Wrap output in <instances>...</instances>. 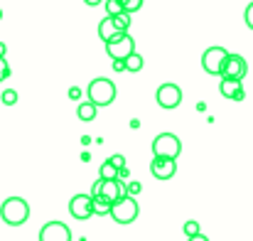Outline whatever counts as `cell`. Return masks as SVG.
Listing matches in <instances>:
<instances>
[{
	"label": "cell",
	"mask_w": 253,
	"mask_h": 241,
	"mask_svg": "<svg viewBox=\"0 0 253 241\" xmlns=\"http://www.w3.org/2000/svg\"><path fill=\"white\" fill-rule=\"evenodd\" d=\"M140 192H143V185H140V182H128V185H126V194H128V197H135V194H140Z\"/></svg>",
	"instance_id": "cell-24"
},
{
	"label": "cell",
	"mask_w": 253,
	"mask_h": 241,
	"mask_svg": "<svg viewBox=\"0 0 253 241\" xmlns=\"http://www.w3.org/2000/svg\"><path fill=\"white\" fill-rule=\"evenodd\" d=\"M10 77V64L5 62V57H0V81H5Z\"/></svg>",
	"instance_id": "cell-26"
},
{
	"label": "cell",
	"mask_w": 253,
	"mask_h": 241,
	"mask_svg": "<svg viewBox=\"0 0 253 241\" xmlns=\"http://www.w3.org/2000/svg\"><path fill=\"white\" fill-rule=\"evenodd\" d=\"M0 101H2L5 106H15V103H17V91H15V89L0 91Z\"/></svg>",
	"instance_id": "cell-20"
},
{
	"label": "cell",
	"mask_w": 253,
	"mask_h": 241,
	"mask_svg": "<svg viewBox=\"0 0 253 241\" xmlns=\"http://www.w3.org/2000/svg\"><path fill=\"white\" fill-rule=\"evenodd\" d=\"M0 219L7 227H22L30 219V204L22 197H7L0 204Z\"/></svg>",
	"instance_id": "cell-2"
},
{
	"label": "cell",
	"mask_w": 253,
	"mask_h": 241,
	"mask_svg": "<svg viewBox=\"0 0 253 241\" xmlns=\"http://www.w3.org/2000/svg\"><path fill=\"white\" fill-rule=\"evenodd\" d=\"M40 241H72V229L64 222H47L40 229Z\"/></svg>",
	"instance_id": "cell-9"
},
{
	"label": "cell",
	"mask_w": 253,
	"mask_h": 241,
	"mask_svg": "<svg viewBox=\"0 0 253 241\" xmlns=\"http://www.w3.org/2000/svg\"><path fill=\"white\" fill-rule=\"evenodd\" d=\"M150 172L155 180H172L177 172V160H168V158H153L150 162Z\"/></svg>",
	"instance_id": "cell-12"
},
{
	"label": "cell",
	"mask_w": 253,
	"mask_h": 241,
	"mask_svg": "<svg viewBox=\"0 0 253 241\" xmlns=\"http://www.w3.org/2000/svg\"><path fill=\"white\" fill-rule=\"evenodd\" d=\"M111 219L116 222V224H121V227H126V224H133L135 219H138V214H140V207H138V202H135V197H128V194H123L118 202H113L111 204Z\"/></svg>",
	"instance_id": "cell-3"
},
{
	"label": "cell",
	"mask_w": 253,
	"mask_h": 241,
	"mask_svg": "<svg viewBox=\"0 0 253 241\" xmlns=\"http://www.w3.org/2000/svg\"><path fill=\"white\" fill-rule=\"evenodd\" d=\"M108 162H111V165H113L116 170H121V167H126V158H123L121 153H116V155H111V158H108Z\"/></svg>",
	"instance_id": "cell-25"
},
{
	"label": "cell",
	"mask_w": 253,
	"mask_h": 241,
	"mask_svg": "<svg viewBox=\"0 0 253 241\" xmlns=\"http://www.w3.org/2000/svg\"><path fill=\"white\" fill-rule=\"evenodd\" d=\"M126 177H130V170H128V167H121V170H118V180L123 182Z\"/></svg>",
	"instance_id": "cell-29"
},
{
	"label": "cell",
	"mask_w": 253,
	"mask_h": 241,
	"mask_svg": "<svg viewBox=\"0 0 253 241\" xmlns=\"http://www.w3.org/2000/svg\"><path fill=\"white\" fill-rule=\"evenodd\" d=\"M103 5H106V15H118V12H123V5H121V0H103Z\"/></svg>",
	"instance_id": "cell-21"
},
{
	"label": "cell",
	"mask_w": 253,
	"mask_h": 241,
	"mask_svg": "<svg viewBox=\"0 0 253 241\" xmlns=\"http://www.w3.org/2000/svg\"><path fill=\"white\" fill-rule=\"evenodd\" d=\"M86 101H91L96 108L101 106H111L116 101V84L106 77H96L88 81L86 86Z\"/></svg>",
	"instance_id": "cell-1"
},
{
	"label": "cell",
	"mask_w": 253,
	"mask_h": 241,
	"mask_svg": "<svg viewBox=\"0 0 253 241\" xmlns=\"http://www.w3.org/2000/svg\"><path fill=\"white\" fill-rule=\"evenodd\" d=\"M69 214L74 219H79V222L91 219L93 217V212H91V194H74L69 199Z\"/></svg>",
	"instance_id": "cell-10"
},
{
	"label": "cell",
	"mask_w": 253,
	"mask_h": 241,
	"mask_svg": "<svg viewBox=\"0 0 253 241\" xmlns=\"http://www.w3.org/2000/svg\"><path fill=\"white\" fill-rule=\"evenodd\" d=\"M246 72H249V64H246V59L241 57V54H226V59H224V67H221V79H236L241 81L246 77Z\"/></svg>",
	"instance_id": "cell-8"
},
{
	"label": "cell",
	"mask_w": 253,
	"mask_h": 241,
	"mask_svg": "<svg viewBox=\"0 0 253 241\" xmlns=\"http://www.w3.org/2000/svg\"><path fill=\"white\" fill-rule=\"evenodd\" d=\"M98 194L113 204V202H118V199L126 194V182H121V180H101Z\"/></svg>",
	"instance_id": "cell-11"
},
{
	"label": "cell",
	"mask_w": 253,
	"mask_h": 241,
	"mask_svg": "<svg viewBox=\"0 0 253 241\" xmlns=\"http://www.w3.org/2000/svg\"><path fill=\"white\" fill-rule=\"evenodd\" d=\"M79 96H82V89H79V86H72V89H69V98H74V101H77Z\"/></svg>",
	"instance_id": "cell-28"
},
{
	"label": "cell",
	"mask_w": 253,
	"mask_h": 241,
	"mask_svg": "<svg viewBox=\"0 0 253 241\" xmlns=\"http://www.w3.org/2000/svg\"><path fill=\"white\" fill-rule=\"evenodd\" d=\"M182 232L187 234V239H189V237H194V234H199V222H197V219H189V222H184Z\"/></svg>",
	"instance_id": "cell-23"
},
{
	"label": "cell",
	"mask_w": 253,
	"mask_h": 241,
	"mask_svg": "<svg viewBox=\"0 0 253 241\" xmlns=\"http://www.w3.org/2000/svg\"><path fill=\"white\" fill-rule=\"evenodd\" d=\"M121 5H123V12L133 15V12H138L143 7V0H121Z\"/></svg>",
	"instance_id": "cell-22"
},
{
	"label": "cell",
	"mask_w": 253,
	"mask_h": 241,
	"mask_svg": "<svg viewBox=\"0 0 253 241\" xmlns=\"http://www.w3.org/2000/svg\"><path fill=\"white\" fill-rule=\"evenodd\" d=\"M123 62H126V72H133V74H135V72H140V69H143V64H145V62H143V57H140L138 52H133V54H130V57H126Z\"/></svg>",
	"instance_id": "cell-17"
},
{
	"label": "cell",
	"mask_w": 253,
	"mask_h": 241,
	"mask_svg": "<svg viewBox=\"0 0 253 241\" xmlns=\"http://www.w3.org/2000/svg\"><path fill=\"white\" fill-rule=\"evenodd\" d=\"M0 17H2V10H0Z\"/></svg>",
	"instance_id": "cell-34"
},
{
	"label": "cell",
	"mask_w": 253,
	"mask_h": 241,
	"mask_svg": "<svg viewBox=\"0 0 253 241\" xmlns=\"http://www.w3.org/2000/svg\"><path fill=\"white\" fill-rule=\"evenodd\" d=\"M251 5H253V2H251Z\"/></svg>",
	"instance_id": "cell-35"
},
{
	"label": "cell",
	"mask_w": 253,
	"mask_h": 241,
	"mask_svg": "<svg viewBox=\"0 0 253 241\" xmlns=\"http://www.w3.org/2000/svg\"><path fill=\"white\" fill-rule=\"evenodd\" d=\"M98 180H118V170L106 160L101 167H98Z\"/></svg>",
	"instance_id": "cell-19"
},
{
	"label": "cell",
	"mask_w": 253,
	"mask_h": 241,
	"mask_svg": "<svg viewBox=\"0 0 253 241\" xmlns=\"http://www.w3.org/2000/svg\"><path fill=\"white\" fill-rule=\"evenodd\" d=\"M244 20H246L249 30H253V5H249V7H246V12H244Z\"/></svg>",
	"instance_id": "cell-27"
},
{
	"label": "cell",
	"mask_w": 253,
	"mask_h": 241,
	"mask_svg": "<svg viewBox=\"0 0 253 241\" xmlns=\"http://www.w3.org/2000/svg\"><path fill=\"white\" fill-rule=\"evenodd\" d=\"M111 20H113V25H116L118 32H128V30H130V15H128V12H118V15H113Z\"/></svg>",
	"instance_id": "cell-18"
},
{
	"label": "cell",
	"mask_w": 253,
	"mask_h": 241,
	"mask_svg": "<svg viewBox=\"0 0 253 241\" xmlns=\"http://www.w3.org/2000/svg\"><path fill=\"white\" fill-rule=\"evenodd\" d=\"M187 241H209V239H207V237H204V234L199 232V234H194V237H189V239H187Z\"/></svg>",
	"instance_id": "cell-30"
},
{
	"label": "cell",
	"mask_w": 253,
	"mask_h": 241,
	"mask_svg": "<svg viewBox=\"0 0 253 241\" xmlns=\"http://www.w3.org/2000/svg\"><path fill=\"white\" fill-rule=\"evenodd\" d=\"M91 212L98 214V217H106V214L111 212V202L103 199L101 194H93V197H91Z\"/></svg>",
	"instance_id": "cell-15"
},
{
	"label": "cell",
	"mask_w": 253,
	"mask_h": 241,
	"mask_svg": "<svg viewBox=\"0 0 253 241\" xmlns=\"http://www.w3.org/2000/svg\"><path fill=\"white\" fill-rule=\"evenodd\" d=\"M77 116H79V121H84V123L93 121V118H96V106H93L91 101H82V103L77 106Z\"/></svg>",
	"instance_id": "cell-16"
},
{
	"label": "cell",
	"mask_w": 253,
	"mask_h": 241,
	"mask_svg": "<svg viewBox=\"0 0 253 241\" xmlns=\"http://www.w3.org/2000/svg\"><path fill=\"white\" fill-rule=\"evenodd\" d=\"M219 94L229 101H244L246 91H244V84L236 79H221L219 81Z\"/></svg>",
	"instance_id": "cell-13"
},
{
	"label": "cell",
	"mask_w": 253,
	"mask_h": 241,
	"mask_svg": "<svg viewBox=\"0 0 253 241\" xmlns=\"http://www.w3.org/2000/svg\"><path fill=\"white\" fill-rule=\"evenodd\" d=\"M155 101L160 103V108H177L179 103H182V89L177 86V84H160L158 86V91H155Z\"/></svg>",
	"instance_id": "cell-7"
},
{
	"label": "cell",
	"mask_w": 253,
	"mask_h": 241,
	"mask_svg": "<svg viewBox=\"0 0 253 241\" xmlns=\"http://www.w3.org/2000/svg\"><path fill=\"white\" fill-rule=\"evenodd\" d=\"M182 153V143L174 133H160L153 141V158H168V160H177Z\"/></svg>",
	"instance_id": "cell-4"
},
{
	"label": "cell",
	"mask_w": 253,
	"mask_h": 241,
	"mask_svg": "<svg viewBox=\"0 0 253 241\" xmlns=\"http://www.w3.org/2000/svg\"><path fill=\"white\" fill-rule=\"evenodd\" d=\"M106 52H108V57L113 62H123L126 57H130L135 52V40L128 32H123V35L113 37L111 42H106Z\"/></svg>",
	"instance_id": "cell-5"
},
{
	"label": "cell",
	"mask_w": 253,
	"mask_h": 241,
	"mask_svg": "<svg viewBox=\"0 0 253 241\" xmlns=\"http://www.w3.org/2000/svg\"><path fill=\"white\" fill-rule=\"evenodd\" d=\"M7 54V47H5V42H0V57H5Z\"/></svg>",
	"instance_id": "cell-33"
},
{
	"label": "cell",
	"mask_w": 253,
	"mask_h": 241,
	"mask_svg": "<svg viewBox=\"0 0 253 241\" xmlns=\"http://www.w3.org/2000/svg\"><path fill=\"white\" fill-rule=\"evenodd\" d=\"M118 35H123V32H118L116 25H113V20H111V15H106V17L98 22V37H101L103 42H111V40L118 37Z\"/></svg>",
	"instance_id": "cell-14"
},
{
	"label": "cell",
	"mask_w": 253,
	"mask_h": 241,
	"mask_svg": "<svg viewBox=\"0 0 253 241\" xmlns=\"http://www.w3.org/2000/svg\"><path fill=\"white\" fill-rule=\"evenodd\" d=\"M226 54H229V52H226L224 47H219V45L209 47V49L202 54V69H204L209 77H219V74H221V67H224Z\"/></svg>",
	"instance_id": "cell-6"
},
{
	"label": "cell",
	"mask_w": 253,
	"mask_h": 241,
	"mask_svg": "<svg viewBox=\"0 0 253 241\" xmlns=\"http://www.w3.org/2000/svg\"><path fill=\"white\" fill-rule=\"evenodd\" d=\"M113 69L116 72H126V62H113Z\"/></svg>",
	"instance_id": "cell-31"
},
{
	"label": "cell",
	"mask_w": 253,
	"mask_h": 241,
	"mask_svg": "<svg viewBox=\"0 0 253 241\" xmlns=\"http://www.w3.org/2000/svg\"><path fill=\"white\" fill-rule=\"evenodd\" d=\"M86 5H88V7H96V5H101V2H103V0H84Z\"/></svg>",
	"instance_id": "cell-32"
}]
</instances>
